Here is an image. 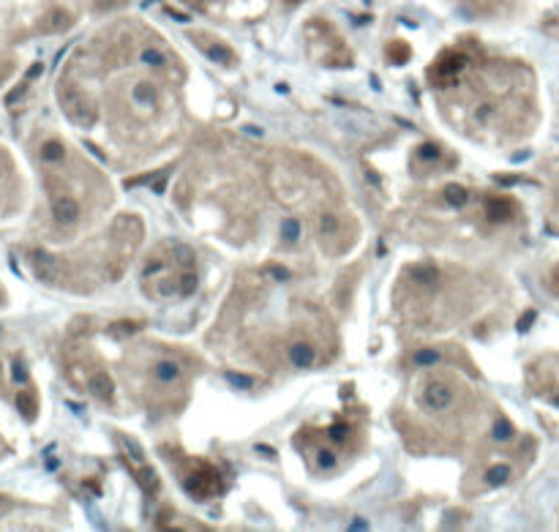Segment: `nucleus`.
Returning a JSON list of instances; mask_svg holds the SVG:
<instances>
[{
  "label": "nucleus",
  "instance_id": "obj_1",
  "mask_svg": "<svg viewBox=\"0 0 559 532\" xmlns=\"http://www.w3.org/2000/svg\"><path fill=\"white\" fill-rule=\"evenodd\" d=\"M60 101H63V109L66 115L77 123V126H93L96 123V104L90 101V96H85L82 90L66 88L60 93Z\"/></svg>",
  "mask_w": 559,
  "mask_h": 532
},
{
  "label": "nucleus",
  "instance_id": "obj_2",
  "mask_svg": "<svg viewBox=\"0 0 559 532\" xmlns=\"http://www.w3.org/2000/svg\"><path fill=\"white\" fill-rule=\"evenodd\" d=\"M80 202L74 200V197H69V194H57L55 200H52V219L57 224H63V227H71V224L80 222Z\"/></svg>",
  "mask_w": 559,
  "mask_h": 532
},
{
  "label": "nucleus",
  "instance_id": "obj_3",
  "mask_svg": "<svg viewBox=\"0 0 559 532\" xmlns=\"http://www.w3.org/2000/svg\"><path fill=\"white\" fill-rule=\"evenodd\" d=\"M186 488H188L197 499H205V497H211L215 488H218V472H213L211 467H205L202 472L186 478Z\"/></svg>",
  "mask_w": 559,
  "mask_h": 532
},
{
  "label": "nucleus",
  "instance_id": "obj_4",
  "mask_svg": "<svg viewBox=\"0 0 559 532\" xmlns=\"http://www.w3.org/2000/svg\"><path fill=\"white\" fill-rule=\"evenodd\" d=\"M423 404L429 407V409H447L450 404H453V388L447 385V382H429L426 385V391H423Z\"/></svg>",
  "mask_w": 559,
  "mask_h": 532
},
{
  "label": "nucleus",
  "instance_id": "obj_5",
  "mask_svg": "<svg viewBox=\"0 0 559 532\" xmlns=\"http://www.w3.org/2000/svg\"><path fill=\"white\" fill-rule=\"evenodd\" d=\"M30 263H33V273H36L42 281H57V278H60V263H57L52 254L36 251V254L30 257Z\"/></svg>",
  "mask_w": 559,
  "mask_h": 532
},
{
  "label": "nucleus",
  "instance_id": "obj_6",
  "mask_svg": "<svg viewBox=\"0 0 559 532\" xmlns=\"http://www.w3.org/2000/svg\"><path fill=\"white\" fill-rule=\"evenodd\" d=\"M87 388H90V393H93L96 399H101V401L115 399V382H112V377H109L107 371H96V374L90 377Z\"/></svg>",
  "mask_w": 559,
  "mask_h": 532
},
{
  "label": "nucleus",
  "instance_id": "obj_7",
  "mask_svg": "<svg viewBox=\"0 0 559 532\" xmlns=\"http://www.w3.org/2000/svg\"><path fill=\"white\" fill-rule=\"evenodd\" d=\"M131 101H134L136 107H142V109H153L156 101H159V90H156L153 82H134V88H131Z\"/></svg>",
  "mask_w": 559,
  "mask_h": 532
},
{
  "label": "nucleus",
  "instance_id": "obj_8",
  "mask_svg": "<svg viewBox=\"0 0 559 532\" xmlns=\"http://www.w3.org/2000/svg\"><path fill=\"white\" fill-rule=\"evenodd\" d=\"M314 360H317L314 344H308V342H295V344L290 347V363H292V366L308 369V366H314Z\"/></svg>",
  "mask_w": 559,
  "mask_h": 532
},
{
  "label": "nucleus",
  "instance_id": "obj_9",
  "mask_svg": "<svg viewBox=\"0 0 559 532\" xmlns=\"http://www.w3.org/2000/svg\"><path fill=\"white\" fill-rule=\"evenodd\" d=\"M153 374H156V380H159V382L172 385V382H177V380L183 377V366H180L177 360H172V357H164V360H159V363H156Z\"/></svg>",
  "mask_w": 559,
  "mask_h": 532
},
{
  "label": "nucleus",
  "instance_id": "obj_10",
  "mask_svg": "<svg viewBox=\"0 0 559 532\" xmlns=\"http://www.w3.org/2000/svg\"><path fill=\"white\" fill-rule=\"evenodd\" d=\"M464 63H467L464 55H445V57L436 63V69H434L431 74H436V77H442V80H453V74H459V71L464 69Z\"/></svg>",
  "mask_w": 559,
  "mask_h": 532
},
{
  "label": "nucleus",
  "instance_id": "obj_11",
  "mask_svg": "<svg viewBox=\"0 0 559 532\" xmlns=\"http://www.w3.org/2000/svg\"><path fill=\"white\" fill-rule=\"evenodd\" d=\"M63 159H66V145H63V142L49 139V142L42 145V161H46V164H60Z\"/></svg>",
  "mask_w": 559,
  "mask_h": 532
},
{
  "label": "nucleus",
  "instance_id": "obj_12",
  "mask_svg": "<svg viewBox=\"0 0 559 532\" xmlns=\"http://www.w3.org/2000/svg\"><path fill=\"white\" fill-rule=\"evenodd\" d=\"M409 276H412L415 284H420V287H431V284H436L439 270H436L434 265H415L412 270H409Z\"/></svg>",
  "mask_w": 559,
  "mask_h": 532
},
{
  "label": "nucleus",
  "instance_id": "obj_13",
  "mask_svg": "<svg viewBox=\"0 0 559 532\" xmlns=\"http://www.w3.org/2000/svg\"><path fill=\"white\" fill-rule=\"evenodd\" d=\"M202 49L208 52V57H213V60H218V63H224V66H229L232 60H235V52L229 49V46L218 44V42H202Z\"/></svg>",
  "mask_w": 559,
  "mask_h": 532
},
{
  "label": "nucleus",
  "instance_id": "obj_14",
  "mask_svg": "<svg viewBox=\"0 0 559 532\" xmlns=\"http://www.w3.org/2000/svg\"><path fill=\"white\" fill-rule=\"evenodd\" d=\"M513 205L508 202V200H491L488 202V219L491 222H505V219H511L513 216Z\"/></svg>",
  "mask_w": 559,
  "mask_h": 532
},
{
  "label": "nucleus",
  "instance_id": "obj_15",
  "mask_svg": "<svg viewBox=\"0 0 559 532\" xmlns=\"http://www.w3.org/2000/svg\"><path fill=\"white\" fill-rule=\"evenodd\" d=\"M278 232H281V240H284V243H298L303 235V227L298 219H284L281 227H278Z\"/></svg>",
  "mask_w": 559,
  "mask_h": 532
},
{
  "label": "nucleus",
  "instance_id": "obj_16",
  "mask_svg": "<svg viewBox=\"0 0 559 532\" xmlns=\"http://www.w3.org/2000/svg\"><path fill=\"white\" fill-rule=\"evenodd\" d=\"M511 467L508 464H494L488 472H486V484L488 486H502V484H508L511 481Z\"/></svg>",
  "mask_w": 559,
  "mask_h": 532
},
{
  "label": "nucleus",
  "instance_id": "obj_17",
  "mask_svg": "<svg viewBox=\"0 0 559 532\" xmlns=\"http://www.w3.org/2000/svg\"><path fill=\"white\" fill-rule=\"evenodd\" d=\"M445 200H447V205H453V208H464V205H467V200H470V194H467V188H464V186L450 183V186L445 188Z\"/></svg>",
  "mask_w": 559,
  "mask_h": 532
},
{
  "label": "nucleus",
  "instance_id": "obj_18",
  "mask_svg": "<svg viewBox=\"0 0 559 532\" xmlns=\"http://www.w3.org/2000/svg\"><path fill=\"white\" fill-rule=\"evenodd\" d=\"M177 292L183 295V298H188V295H194L197 292V273L188 267V270H183L180 276H177Z\"/></svg>",
  "mask_w": 559,
  "mask_h": 532
},
{
  "label": "nucleus",
  "instance_id": "obj_19",
  "mask_svg": "<svg viewBox=\"0 0 559 532\" xmlns=\"http://www.w3.org/2000/svg\"><path fill=\"white\" fill-rule=\"evenodd\" d=\"M142 63L145 66H153V69H161L164 63H167V55L161 52V49H156V46H148V49H142Z\"/></svg>",
  "mask_w": 559,
  "mask_h": 532
},
{
  "label": "nucleus",
  "instance_id": "obj_20",
  "mask_svg": "<svg viewBox=\"0 0 559 532\" xmlns=\"http://www.w3.org/2000/svg\"><path fill=\"white\" fill-rule=\"evenodd\" d=\"M317 227H319L322 235H336V232H339V216H336V213H322Z\"/></svg>",
  "mask_w": 559,
  "mask_h": 532
},
{
  "label": "nucleus",
  "instance_id": "obj_21",
  "mask_svg": "<svg viewBox=\"0 0 559 532\" xmlns=\"http://www.w3.org/2000/svg\"><path fill=\"white\" fill-rule=\"evenodd\" d=\"M175 254H177V265H183L186 270L194 265V251L188 246H175Z\"/></svg>",
  "mask_w": 559,
  "mask_h": 532
},
{
  "label": "nucleus",
  "instance_id": "obj_22",
  "mask_svg": "<svg viewBox=\"0 0 559 532\" xmlns=\"http://www.w3.org/2000/svg\"><path fill=\"white\" fill-rule=\"evenodd\" d=\"M412 360H415L418 366H434V363L439 360V355L434 353V350H423V353H415V355H412Z\"/></svg>",
  "mask_w": 559,
  "mask_h": 532
},
{
  "label": "nucleus",
  "instance_id": "obj_23",
  "mask_svg": "<svg viewBox=\"0 0 559 532\" xmlns=\"http://www.w3.org/2000/svg\"><path fill=\"white\" fill-rule=\"evenodd\" d=\"M511 437H513V426L508 420H499L494 426V440H511Z\"/></svg>",
  "mask_w": 559,
  "mask_h": 532
},
{
  "label": "nucleus",
  "instance_id": "obj_24",
  "mask_svg": "<svg viewBox=\"0 0 559 532\" xmlns=\"http://www.w3.org/2000/svg\"><path fill=\"white\" fill-rule=\"evenodd\" d=\"M17 404H19V409H22V415H25V418H33V399H30V393H28V391H22V393H19Z\"/></svg>",
  "mask_w": 559,
  "mask_h": 532
},
{
  "label": "nucleus",
  "instance_id": "obj_25",
  "mask_svg": "<svg viewBox=\"0 0 559 532\" xmlns=\"http://www.w3.org/2000/svg\"><path fill=\"white\" fill-rule=\"evenodd\" d=\"M317 464H319L322 470H333V467H336V456H333V450H319Z\"/></svg>",
  "mask_w": 559,
  "mask_h": 532
},
{
  "label": "nucleus",
  "instance_id": "obj_26",
  "mask_svg": "<svg viewBox=\"0 0 559 532\" xmlns=\"http://www.w3.org/2000/svg\"><path fill=\"white\" fill-rule=\"evenodd\" d=\"M346 432H349V429H346L344 423H336V426L330 429V437H333L336 443H344V440H346Z\"/></svg>",
  "mask_w": 559,
  "mask_h": 532
},
{
  "label": "nucleus",
  "instance_id": "obj_27",
  "mask_svg": "<svg viewBox=\"0 0 559 532\" xmlns=\"http://www.w3.org/2000/svg\"><path fill=\"white\" fill-rule=\"evenodd\" d=\"M491 112H494V109H491L488 104H483V107H480V109L474 112V121H477V123H486V121L491 118Z\"/></svg>",
  "mask_w": 559,
  "mask_h": 532
},
{
  "label": "nucleus",
  "instance_id": "obj_28",
  "mask_svg": "<svg viewBox=\"0 0 559 532\" xmlns=\"http://www.w3.org/2000/svg\"><path fill=\"white\" fill-rule=\"evenodd\" d=\"M420 156H423V159H436V156H439V150H436V145H423Z\"/></svg>",
  "mask_w": 559,
  "mask_h": 532
},
{
  "label": "nucleus",
  "instance_id": "obj_29",
  "mask_svg": "<svg viewBox=\"0 0 559 532\" xmlns=\"http://www.w3.org/2000/svg\"><path fill=\"white\" fill-rule=\"evenodd\" d=\"M229 382H232V385H251V380H249V377H240V374H229Z\"/></svg>",
  "mask_w": 559,
  "mask_h": 532
},
{
  "label": "nucleus",
  "instance_id": "obj_30",
  "mask_svg": "<svg viewBox=\"0 0 559 532\" xmlns=\"http://www.w3.org/2000/svg\"><path fill=\"white\" fill-rule=\"evenodd\" d=\"M14 377H17V380H25V369H22V363L14 366Z\"/></svg>",
  "mask_w": 559,
  "mask_h": 532
},
{
  "label": "nucleus",
  "instance_id": "obj_31",
  "mask_svg": "<svg viewBox=\"0 0 559 532\" xmlns=\"http://www.w3.org/2000/svg\"><path fill=\"white\" fill-rule=\"evenodd\" d=\"M287 3H290V6H295V3H301V0H287Z\"/></svg>",
  "mask_w": 559,
  "mask_h": 532
},
{
  "label": "nucleus",
  "instance_id": "obj_32",
  "mask_svg": "<svg viewBox=\"0 0 559 532\" xmlns=\"http://www.w3.org/2000/svg\"><path fill=\"white\" fill-rule=\"evenodd\" d=\"M186 3H202V0H186Z\"/></svg>",
  "mask_w": 559,
  "mask_h": 532
},
{
  "label": "nucleus",
  "instance_id": "obj_33",
  "mask_svg": "<svg viewBox=\"0 0 559 532\" xmlns=\"http://www.w3.org/2000/svg\"><path fill=\"white\" fill-rule=\"evenodd\" d=\"M0 175H3V172H0Z\"/></svg>",
  "mask_w": 559,
  "mask_h": 532
}]
</instances>
